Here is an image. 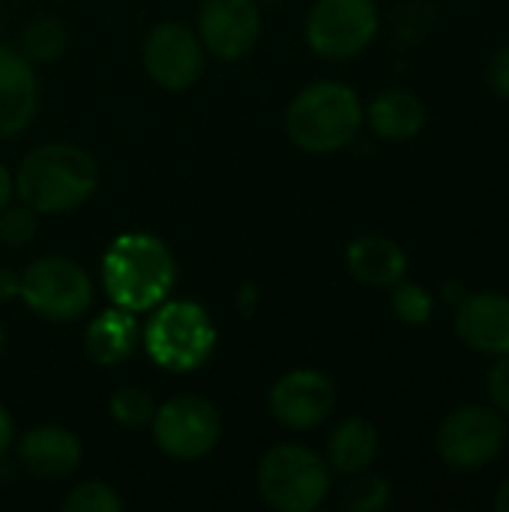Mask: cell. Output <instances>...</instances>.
Returning <instances> with one entry per match:
<instances>
[{"instance_id": "1", "label": "cell", "mask_w": 509, "mask_h": 512, "mask_svg": "<svg viewBox=\"0 0 509 512\" xmlns=\"http://www.w3.org/2000/svg\"><path fill=\"white\" fill-rule=\"evenodd\" d=\"M102 288L111 306L126 312H150L171 297L177 264L171 249L144 231H129L111 240L102 255Z\"/></svg>"}, {"instance_id": "2", "label": "cell", "mask_w": 509, "mask_h": 512, "mask_svg": "<svg viewBox=\"0 0 509 512\" xmlns=\"http://www.w3.org/2000/svg\"><path fill=\"white\" fill-rule=\"evenodd\" d=\"M15 177V195L36 213H69L90 201L99 186V165L96 159L66 141H51L33 147Z\"/></svg>"}, {"instance_id": "3", "label": "cell", "mask_w": 509, "mask_h": 512, "mask_svg": "<svg viewBox=\"0 0 509 512\" xmlns=\"http://www.w3.org/2000/svg\"><path fill=\"white\" fill-rule=\"evenodd\" d=\"M363 129L360 93L336 78L306 84L285 108V132L303 153L327 156L351 147Z\"/></svg>"}, {"instance_id": "4", "label": "cell", "mask_w": 509, "mask_h": 512, "mask_svg": "<svg viewBox=\"0 0 509 512\" xmlns=\"http://www.w3.org/2000/svg\"><path fill=\"white\" fill-rule=\"evenodd\" d=\"M150 321L141 330L150 360L165 372H195L201 369L216 348V324L210 312L195 300H162L150 309Z\"/></svg>"}, {"instance_id": "5", "label": "cell", "mask_w": 509, "mask_h": 512, "mask_svg": "<svg viewBox=\"0 0 509 512\" xmlns=\"http://www.w3.org/2000/svg\"><path fill=\"white\" fill-rule=\"evenodd\" d=\"M258 495L276 512H315L333 489V471L324 456L300 444H279L258 462Z\"/></svg>"}, {"instance_id": "6", "label": "cell", "mask_w": 509, "mask_h": 512, "mask_svg": "<svg viewBox=\"0 0 509 512\" xmlns=\"http://www.w3.org/2000/svg\"><path fill=\"white\" fill-rule=\"evenodd\" d=\"M509 444V420L489 402H465L447 411L435 429V456L456 474L492 468Z\"/></svg>"}, {"instance_id": "7", "label": "cell", "mask_w": 509, "mask_h": 512, "mask_svg": "<svg viewBox=\"0 0 509 512\" xmlns=\"http://www.w3.org/2000/svg\"><path fill=\"white\" fill-rule=\"evenodd\" d=\"M18 297L33 315L54 324H69L93 306V279L81 264L60 255H45L21 270Z\"/></svg>"}, {"instance_id": "8", "label": "cell", "mask_w": 509, "mask_h": 512, "mask_svg": "<svg viewBox=\"0 0 509 512\" xmlns=\"http://www.w3.org/2000/svg\"><path fill=\"white\" fill-rule=\"evenodd\" d=\"M381 33L375 0H315L306 15L309 48L333 63L360 57Z\"/></svg>"}, {"instance_id": "9", "label": "cell", "mask_w": 509, "mask_h": 512, "mask_svg": "<svg viewBox=\"0 0 509 512\" xmlns=\"http://www.w3.org/2000/svg\"><path fill=\"white\" fill-rule=\"evenodd\" d=\"M156 447L174 462H195L216 450L222 438V417L213 402L201 396H174L156 408L153 420Z\"/></svg>"}, {"instance_id": "10", "label": "cell", "mask_w": 509, "mask_h": 512, "mask_svg": "<svg viewBox=\"0 0 509 512\" xmlns=\"http://www.w3.org/2000/svg\"><path fill=\"white\" fill-rule=\"evenodd\" d=\"M207 51L198 39V33L183 21H162L156 24L144 45H141V63L147 78L171 93L189 90L201 72H204Z\"/></svg>"}, {"instance_id": "11", "label": "cell", "mask_w": 509, "mask_h": 512, "mask_svg": "<svg viewBox=\"0 0 509 512\" xmlns=\"http://www.w3.org/2000/svg\"><path fill=\"white\" fill-rule=\"evenodd\" d=\"M336 384L318 369H291L267 393V408L282 429L312 432L324 426L336 411Z\"/></svg>"}, {"instance_id": "12", "label": "cell", "mask_w": 509, "mask_h": 512, "mask_svg": "<svg viewBox=\"0 0 509 512\" xmlns=\"http://www.w3.org/2000/svg\"><path fill=\"white\" fill-rule=\"evenodd\" d=\"M261 27L264 15L258 0H204L195 33L207 54L234 63L258 45Z\"/></svg>"}, {"instance_id": "13", "label": "cell", "mask_w": 509, "mask_h": 512, "mask_svg": "<svg viewBox=\"0 0 509 512\" xmlns=\"http://www.w3.org/2000/svg\"><path fill=\"white\" fill-rule=\"evenodd\" d=\"M456 339L480 357H509V294L495 288L468 291L453 306Z\"/></svg>"}, {"instance_id": "14", "label": "cell", "mask_w": 509, "mask_h": 512, "mask_svg": "<svg viewBox=\"0 0 509 512\" xmlns=\"http://www.w3.org/2000/svg\"><path fill=\"white\" fill-rule=\"evenodd\" d=\"M39 108V84L33 63L15 48L0 42V141L21 135Z\"/></svg>"}, {"instance_id": "15", "label": "cell", "mask_w": 509, "mask_h": 512, "mask_svg": "<svg viewBox=\"0 0 509 512\" xmlns=\"http://www.w3.org/2000/svg\"><path fill=\"white\" fill-rule=\"evenodd\" d=\"M363 123L375 138L402 144L426 129L429 108L420 93L408 87H387L363 105Z\"/></svg>"}, {"instance_id": "16", "label": "cell", "mask_w": 509, "mask_h": 512, "mask_svg": "<svg viewBox=\"0 0 509 512\" xmlns=\"http://www.w3.org/2000/svg\"><path fill=\"white\" fill-rule=\"evenodd\" d=\"M345 267L348 273L369 288H393L396 282L408 279L411 258L405 246L384 234H360L345 246Z\"/></svg>"}, {"instance_id": "17", "label": "cell", "mask_w": 509, "mask_h": 512, "mask_svg": "<svg viewBox=\"0 0 509 512\" xmlns=\"http://www.w3.org/2000/svg\"><path fill=\"white\" fill-rule=\"evenodd\" d=\"M81 441L63 426H36L18 441V462L36 480H63L81 465Z\"/></svg>"}, {"instance_id": "18", "label": "cell", "mask_w": 509, "mask_h": 512, "mask_svg": "<svg viewBox=\"0 0 509 512\" xmlns=\"http://www.w3.org/2000/svg\"><path fill=\"white\" fill-rule=\"evenodd\" d=\"M381 453V432L366 417H345L336 423L327 441V465L339 477L369 471Z\"/></svg>"}, {"instance_id": "19", "label": "cell", "mask_w": 509, "mask_h": 512, "mask_svg": "<svg viewBox=\"0 0 509 512\" xmlns=\"http://www.w3.org/2000/svg\"><path fill=\"white\" fill-rule=\"evenodd\" d=\"M138 336H141V327H138L135 312L111 306V309L99 312L87 324L84 348H87V357L96 366H117V363L132 357V351L138 345Z\"/></svg>"}, {"instance_id": "20", "label": "cell", "mask_w": 509, "mask_h": 512, "mask_svg": "<svg viewBox=\"0 0 509 512\" xmlns=\"http://www.w3.org/2000/svg\"><path fill=\"white\" fill-rule=\"evenodd\" d=\"M33 66H42V63H54L63 57V51L69 48V30L60 18H51V15H42V18H33L30 24L21 27L18 33V45H15Z\"/></svg>"}, {"instance_id": "21", "label": "cell", "mask_w": 509, "mask_h": 512, "mask_svg": "<svg viewBox=\"0 0 509 512\" xmlns=\"http://www.w3.org/2000/svg\"><path fill=\"white\" fill-rule=\"evenodd\" d=\"M390 312L405 327H426L438 312V297L426 285L402 279L390 288Z\"/></svg>"}, {"instance_id": "22", "label": "cell", "mask_w": 509, "mask_h": 512, "mask_svg": "<svg viewBox=\"0 0 509 512\" xmlns=\"http://www.w3.org/2000/svg\"><path fill=\"white\" fill-rule=\"evenodd\" d=\"M393 504V486L387 477L369 471H360L354 477H348L339 507L345 512H381Z\"/></svg>"}, {"instance_id": "23", "label": "cell", "mask_w": 509, "mask_h": 512, "mask_svg": "<svg viewBox=\"0 0 509 512\" xmlns=\"http://www.w3.org/2000/svg\"><path fill=\"white\" fill-rule=\"evenodd\" d=\"M108 411H111V420L123 429H144L150 426L153 414H156V405H153V396L141 387H120L111 402H108Z\"/></svg>"}, {"instance_id": "24", "label": "cell", "mask_w": 509, "mask_h": 512, "mask_svg": "<svg viewBox=\"0 0 509 512\" xmlns=\"http://www.w3.org/2000/svg\"><path fill=\"white\" fill-rule=\"evenodd\" d=\"M123 498L108 483H81L63 498V512H120Z\"/></svg>"}, {"instance_id": "25", "label": "cell", "mask_w": 509, "mask_h": 512, "mask_svg": "<svg viewBox=\"0 0 509 512\" xmlns=\"http://www.w3.org/2000/svg\"><path fill=\"white\" fill-rule=\"evenodd\" d=\"M36 237V210L27 204H6L0 210V243L6 246H27Z\"/></svg>"}, {"instance_id": "26", "label": "cell", "mask_w": 509, "mask_h": 512, "mask_svg": "<svg viewBox=\"0 0 509 512\" xmlns=\"http://www.w3.org/2000/svg\"><path fill=\"white\" fill-rule=\"evenodd\" d=\"M486 402L509 420V357H495L483 378Z\"/></svg>"}, {"instance_id": "27", "label": "cell", "mask_w": 509, "mask_h": 512, "mask_svg": "<svg viewBox=\"0 0 509 512\" xmlns=\"http://www.w3.org/2000/svg\"><path fill=\"white\" fill-rule=\"evenodd\" d=\"M486 87L498 96L509 99V42L498 45L486 60Z\"/></svg>"}, {"instance_id": "28", "label": "cell", "mask_w": 509, "mask_h": 512, "mask_svg": "<svg viewBox=\"0 0 509 512\" xmlns=\"http://www.w3.org/2000/svg\"><path fill=\"white\" fill-rule=\"evenodd\" d=\"M21 291V273L0 267V303H12Z\"/></svg>"}, {"instance_id": "29", "label": "cell", "mask_w": 509, "mask_h": 512, "mask_svg": "<svg viewBox=\"0 0 509 512\" xmlns=\"http://www.w3.org/2000/svg\"><path fill=\"white\" fill-rule=\"evenodd\" d=\"M12 441H15V426H12L9 411L0 405V459L6 456V450L12 447Z\"/></svg>"}, {"instance_id": "30", "label": "cell", "mask_w": 509, "mask_h": 512, "mask_svg": "<svg viewBox=\"0 0 509 512\" xmlns=\"http://www.w3.org/2000/svg\"><path fill=\"white\" fill-rule=\"evenodd\" d=\"M12 195H15V177H12L9 168L0 162V210L12 201Z\"/></svg>"}, {"instance_id": "31", "label": "cell", "mask_w": 509, "mask_h": 512, "mask_svg": "<svg viewBox=\"0 0 509 512\" xmlns=\"http://www.w3.org/2000/svg\"><path fill=\"white\" fill-rule=\"evenodd\" d=\"M492 510L495 512H509V474L498 483L495 489V498H492Z\"/></svg>"}, {"instance_id": "32", "label": "cell", "mask_w": 509, "mask_h": 512, "mask_svg": "<svg viewBox=\"0 0 509 512\" xmlns=\"http://www.w3.org/2000/svg\"><path fill=\"white\" fill-rule=\"evenodd\" d=\"M465 294H468V288H465L462 282H456V279H453V282H444V288H441V297L450 300V306H456Z\"/></svg>"}, {"instance_id": "33", "label": "cell", "mask_w": 509, "mask_h": 512, "mask_svg": "<svg viewBox=\"0 0 509 512\" xmlns=\"http://www.w3.org/2000/svg\"><path fill=\"white\" fill-rule=\"evenodd\" d=\"M3 345H6V330H3V321H0V354H3Z\"/></svg>"}, {"instance_id": "34", "label": "cell", "mask_w": 509, "mask_h": 512, "mask_svg": "<svg viewBox=\"0 0 509 512\" xmlns=\"http://www.w3.org/2000/svg\"><path fill=\"white\" fill-rule=\"evenodd\" d=\"M258 3H261V0H258ZM267 3H273V0H267Z\"/></svg>"}]
</instances>
